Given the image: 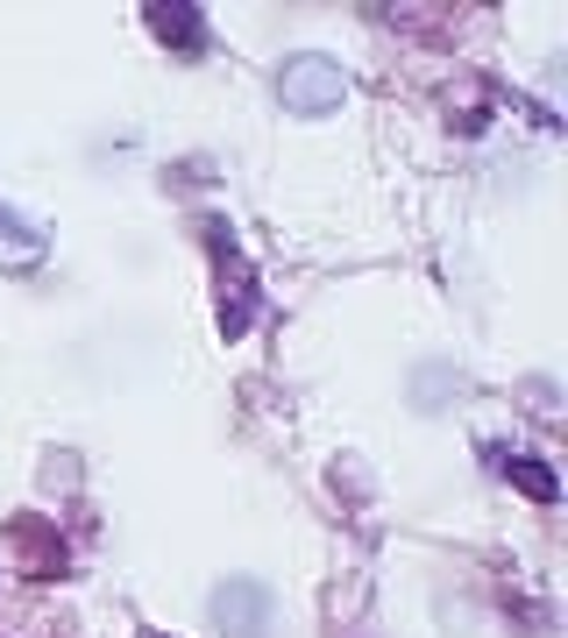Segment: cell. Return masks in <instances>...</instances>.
<instances>
[{
    "mask_svg": "<svg viewBox=\"0 0 568 638\" xmlns=\"http://www.w3.org/2000/svg\"><path fill=\"white\" fill-rule=\"evenodd\" d=\"M277 100L292 106V114L320 121V114H334V106H349V71H341L327 50H298L292 65L277 71Z\"/></svg>",
    "mask_w": 568,
    "mask_h": 638,
    "instance_id": "obj_1",
    "label": "cell"
},
{
    "mask_svg": "<svg viewBox=\"0 0 568 638\" xmlns=\"http://www.w3.org/2000/svg\"><path fill=\"white\" fill-rule=\"evenodd\" d=\"M512 482H519V490H526V497H533V504H555V497H561V482H555V476H547V468H541V462H512Z\"/></svg>",
    "mask_w": 568,
    "mask_h": 638,
    "instance_id": "obj_4",
    "label": "cell"
},
{
    "mask_svg": "<svg viewBox=\"0 0 568 638\" xmlns=\"http://www.w3.org/2000/svg\"><path fill=\"white\" fill-rule=\"evenodd\" d=\"M214 611H220V625H228L235 638H263V617H271V596H263L257 582H228L214 596Z\"/></svg>",
    "mask_w": 568,
    "mask_h": 638,
    "instance_id": "obj_3",
    "label": "cell"
},
{
    "mask_svg": "<svg viewBox=\"0 0 568 638\" xmlns=\"http://www.w3.org/2000/svg\"><path fill=\"white\" fill-rule=\"evenodd\" d=\"M43 255H50V227L14 213V206H0V270L29 277V270H43Z\"/></svg>",
    "mask_w": 568,
    "mask_h": 638,
    "instance_id": "obj_2",
    "label": "cell"
}]
</instances>
